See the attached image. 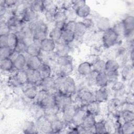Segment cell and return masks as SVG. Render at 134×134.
Masks as SVG:
<instances>
[{"instance_id": "1", "label": "cell", "mask_w": 134, "mask_h": 134, "mask_svg": "<svg viewBox=\"0 0 134 134\" xmlns=\"http://www.w3.org/2000/svg\"><path fill=\"white\" fill-rule=\"evenodd\" d=\"M28 24L32 31L34 40L41 41L48 37V26L43 20L38 19Z\"/></svg>"}, {"instance_id": "2", "label": "cell", "mask_w": 134, "mask_h": 134, "mask_svg": "<svg viewBox=\"0 0 134 134\" xmlns=\"http://www.w3.org/2000/svg\"><path fill=\"white\" fill-rule=\"evenodd\" d=\"M119 37L111 28L103 32L101 39L102 46L106 49H109L116 45Z\"/></svg>"}, {"instance_id": "3", "label": "cell", "mask_w": 134, "mask_h": 134, "mask_svg": "<svg viewBox=\"0 0 134 134\" xmlns=\"http://www.w3.org/2000/svg\"><path fill=\"white\" fill-rule=\"evenodd\" d=\"M53 93L55 97L56 104L61 111L66 106L73 104L72 95L65 94L58 91H54Z\"/></svg>"}, {"instance_id": "4", "label": "cell", "mask_w": 134, "mask_h": 134, "mask_svg": "<svg viewBox=\"0 0 134 134\" xmlns=\"http://www.w3.org/2000/svg\"><path fill=\"white\" fill-rule=\"evenodd\" d=\"M36 120V125L38 132H40L44 133H52L51 122L45 118L44 115L39 117Z\"/></svg>"}, {"instance_id": "5", "label": "cell", "mask_w": 134, "mask_h": 134, "mask_svg": "<svg viewBox=\"0 0 134 134\" xmlns=\"http://www.w3.org/2000/svg\"><path fill=\"white\" fill-rule=\"evenodd\" d=\"M22 91L25 96L29 99L35 100L39 91V87L32 83L28 82L21 86Z\"/></svg>"}, {"instance_id": "6", "label": "cell", "mask_w": 134, "mask_h": 134, "mask_svg": "<svg viewBox=\"0 0 134 134\" xmlns=\"http://www.w3.org/2000/svg\"><path fill=\"white\" fill-rule=\"evenodd\" d=\"M77 97L83 106H85L88 103L95 100L94 93L86 88L80 90L77 93Z\"/></svg>"}, {"instance_id": "7", "label": "cell", "mask_w": 134, "mask_h": 134, "mask_svg": "<svg viewBox=\"0 0 134 134\" xmlns=\"http://www.w3.org/2000/svg\"><path fill=\"white\" fill-rule=\"evenodd\" d=\"M55 77L52 75L43 79L40 81L38 87L39 89L44 90L48 92L55 91Z\"/></svg>"}, {"instance_id": "8", "label": "cell", "mask_w": 134, "mask_h": 134, "mask_svg": "<svg viewBox=\"0 0 134 134\" xmlns=\"http://www.w3.org/2000/svg\"><path fill=\"white\" fill-rule=\"evenodd\" d=\"M77 108L75 105L72 104L66 106L62 109L61 111L62 113V120L65 124H68L72 121Z\"/></svg>"}, {"instance_id": "9", "label": "cell", "mask_w": 134, "mask_h": 134, "mask_svg": "<svg viewBox=\"0 0 134 134\" xmlns=\"http://www.w3.org/2000/svg\"><path fill=\"white\" fill-rule=\"evenodd\" d=\"M76 86L74 79L70 76H66L64 80L63 93L73 95L76 92Z\"/></svg>"}, {"instance_id": "10", "label": "cell", "mask_w": 134, "mask_h": 134, "mask_svg": "<svg viewBox=\"0 0 134 134\" xmlns=\"http://www.w3.org/2000/svg\"><path fill=\"white\" fill-rule=\"evenodd\" d=\"M85 106L77 108L76 112L73 116L71 122L75 126L82 124L83 120L87 113L85 108Z\"/></svg>"}, {"instance_id": "11", "label": "cell", "mask_w": 134, "mask_h": 134, "mask_svg": "<svg viewBox=\"0 0 134 134\" xmlns=\"http://www.w3.org/2000/svg\"><path fill=\"white\" fill-rule=\"evenodd\" d=\"M70 44L65 43L61 40L60 41L56 43L54 52L58 57L69 54L71 49Z\"/></svg>"}, {"instance_id": "12", "label": "cell", "mask_w": 134, "mask_h": 134, "mask_svg": "<svg viewBox=\"0 0 134 134\" xmlns=\"http://www.w3.org/2000/svg\"><path fill=\"white\" fill-rule=\"evenodd\" d=\"M40 56H29L27 57V69L38 70L43 63Z\"/></svg>"}, {"instance_id": "13", "label": "cell", "mask_w": 134, "mask_h": 134, "mask_svg": "<svg viewBox=\"0 0 134 134\" xmlns=\"http://www.w3.org/2000/svg\"><path fill=\"white\" fill-rule=\"evenodd\" d=\"M40 42L41 41L34 40V42L27 46L26 54L29 56H40L42 53Z\"/></svg>"}, {"instance_id": "14", "label": "cell", "mask_w": 134, "mask_h": 134, "mask_svg": "<svg viewBox=\"0 0 134 134\" xmlns=\"http://www.w3.org/2000/svg\"><path fill=\"white\" fill-rule=\"evenodd\" d=\"M26 71L27 74L28 82L34 84L38 87V85L42 80L38 70L26 69Z\"/></svg>"}, {"instance_id": "15", "label": "cell", "mask_w": 134, "mask_h": 134, "mask_svg": "<svg viewBox=\"0 0 134 134\" xmlns=\"http://www.w3.org/2000/svg\"><path fill=\"white\" fill-rule=\"evenodd\" d=\"M95 25L98 30L102 32L111 27L109 18L103 16H100L96 18Z\"/></svg>"}, {"instance_id": "16", "label": "cell", "mask_w": 134, "mask_h": 134, "mask_svg": "<svg viewBox=\"0 0 134 134\" xmlns=\"http://www.w3.org/2000/svg\"><path fill=\"white\" fill-rule=\"evenodd\" d=\"M38 14L35 12L29 6L26 7L23 14V20L26 24H29L38 19Z\"/></svg>"}, {"instance_id": "17", "label": "cell", "mask_w": 134, "mask_h": 134, "mask_svg": "<svg viewBox=\"0 0 134 134\" xmlns=\"http://www.w3.org/2000/svg\"><path fill=\"white\" fill-rule=\"evenodd\" d=\"M56 43L52 40L47 37L41 41L40 47L42 52L50 53L54 51Z\"/></svg>"}, {"instance_id": "18", "label": "cell", "mask_w": 134, "mask_h": 134, "mask_svg": "<svg viewBox=\"0 0 134 134\" xmlns=\"http://www.w3.org/2000/svg\"><path fill=\"white\" fill-rule=\"evenodd\" d=\"M96 122L95 116L87 113L85 116L82 125L89 130L91 133H95L94 127Z\"/></svg>"}, {"instance_id": "19", "label": "cell", "mask_w": 134, "mask_h": 134, "mask_svg": "<svg viewBox=\"0 0 134 134\" xmlns=\"http://www.w3.org/2000/svg\"><path fill=\"white\" fill-rule=\"evenodd\" d=\"M94 94L95 100L99 103H103L106 102L108 99V92L105 87H99L96 90Z\"/></svg>"}, {"instance_id": "20", "label": "cell", "mask_w": 134, "mask_h": 134, "mask_svg": "<svg viewBox=\"0 0 134 134\" xmlns=\"http://www.w3.org/2000/svg\"><path fill=\"white\" fill-rule=\"evenodd\" d=\"M13 62L14 68L16 71L27 69V57L23 53H20Z\"/></svg>"}, {"instance_id": "21", "label": "cell", "mask_w": 134, "mask_h": 134, "mask_svg": "<svg viewBox=\"0 0 134 134\" xmlns=\"http://www.w3.org/2000/svg\"><path fill=\"white\" fill-rule=\"evenodd\" d=\"M95 84L99 87H105L109 83L108 77L106 72L96 74L95 78Z\"/></svg>"}, {"instance_id": "22", "label": "cell", "mask_w": 134, "mask_h": 134, "mask_svg": "<svg viewBox=\"0 0 134 134\" xmlns=\"http://www.w3.org/2000/svg\"><path fill=\"white\" fill-rule=\"evenodd\" d=\"M77 71L79 74L82 76H88L93 71L92 64L87 61H84L79 64Z\"/></svg>"}, {"instance_id": "23", "label": "cell", "mask_w": 134, "mask_h": 134, "mask_svg": "<svg viewBox=\"0 0 134 134\" xmlns=\"http://www.w3.org/2000/svg\"><path fill=\"white\" fill-rule=\"evenodd\" d=\"M55 104V97L53 92H48L39 104L43 108H46Z\"/></svg>"}, {"instance_id": "24", "label": "cell", "mask_w": 134, "mask_h": 134, "mask_svg": "<svg viewBox=\"0 0 134 134\" xmlns=\"http://www.w3.org/2000/svg\"><path fill=\"white\" fill-rule=\"evenodd\" d=\"M120 68L119 63L114 59H109L106 61L105 72H115L118 71Z\"/></svg>"}, {"instance_id": "25", "label": "cell", "mask_w": 134, "mask_h": 134, "mask_svg": "<svg viewBox=\"0 0 134 134\" xmlns=\"http://www.w3.org/2000/svg\"><path fill=\"white\" fill-rule=\"evenodd\" d=\"M51 122L52 133H60L64 129L66 126L65 122L60 118L54 120Z\"/></svg>"}, {"instance_id": "26", "label": "cell", "mask_w": 134, "mask_h": 134, "mask_svg": "<svg viewBox=\"0 0 134 134\" xmlns=\"http://www.w3.org/2000/svg\"><path fill=\"white\" fill-rule=\"evenodd\" d=\"M99 104L98 102L94 100L85 105V108L87 113L96 116L99 114L100 111Z\"/></svg>"}, {"instance_id": "27", "label": "cell", "mask_w": 134, "mask_h": 134, "mask_svg": "<svg viewBox=\"0 0 134 134\" xmlns=\"http://www.w3.org/2000/svg\"><path fill=\"white\" fill-rule=\"evenodd\" d=\"M0 67L2 71L11 72L16 70L14 68V62L10 58H6L0 60Z\"/></svg>"}, {"instance_id": "28", "label": "cell", "mask_w": 134, "mask_h": 134, "mask_svg": "<svg viewBox=\"0 0 134 134\" xmlns=\"http://www.w3.org/2000/svg\"><path fill=\"white\" fill-rule=\"evenodd\" d=\"M23 131L25 133H38L36 122L31 120H26L23 126Z\"/></svg>"}, {"instance_id": "29", "label": "cell", "mask_w": 134, "mask_h": 134, "mask_svg": "<svg viewBox=\"0 0 134 134\" xmlns=\"http://www.w3.org/2000/svg\"><path fill=\"white\" fill-rule=\"evenodd\" d=\"M121 76L125 81L130 80L133 75L132 64H127L124 66L121 71Z\"/></svg>"}, {"instance_id": "30", "label": "cell", "mask_w": 134, "mask_h": 134, "mask_svg": "<svg viewBox=\"0 0 134 134\" xmlns=\"http://www.w3.org/2000/svg\"><path fill=\"white\" fill-rule=\"evenodd\" d=\"M95 133H109L107 124L104 120L96 122L94 127Z\"/></svg>"}, {"instance_id": "31", "label": "cell", "mask_w": 134, "mask_h": 134, "mask_svg": "<svg viewBox=\"0 0 134 134\" xmlns=\"http://www.w3.org/2000/svg\"><path fill=\"white\" fill-rule=\"evenodd\" d=\"M18 41L19 39L16 34L11 32L7 35V46L13 50L15 49Z\"/></svg>"}, {"instance_id": "32", "label": "cell", "mask_w": 134, "mask_h": 134, "mask_svg": "<svg viewBox=\"0 0 134 134\" xmlns=\"http://www.w3.org/2000/svg\"><path fill=\"white\" fill-rule=\"evenodd\" d=\"M42 79L52 75V70L51 66L47 63L43 62L41 66L38 70Z\"/></svg>"}, {"instance_id": "33", "label": "cell", "mask_w": 134, "mask_h": 134, "mask_svg": "<svg viewBox=\"0 0 134 134\" xmlns=\"http://www.w3.org/2000/svg\"><path fill=\"white\" fill-rule=\"evenodd\" d=\"M75 34L73 31L65 29L62 31L61 40L63 42L70 44L75 40Z\"/></svg>"}, {"instance_id": "34", "label": "cell", "mask_w": 134, "mask_h": 134, "mask_svg": "<svg viewBox=\"0 0 134 134\" xmlns=\"http://www.w3.org/2000/svg\"><path fill=\"white\" fill-rule=\"evenodd\" d=\"M87 30V29L82 21H76L75 29L74 31V32L75 34L76 38H81L84 36V35L86 33Z\"/></svg>"}, {"instance_id": "35", "label": "cell", "mask_w": 134, "mask_h": 134, "mask_svg": "<svg viewBox=\"0 0 134 134\" xmlns=\"http://www.w3.org/2000/svg\"><path fill=\"white\" fill-rule=\"evenodd\" d=\"M30 7L36 13L39 14L44 12V5L43 1L36 0L29 2Z\"/></svg>"}, {"instance_id": "36", "label": "cell", "mask_w": 134, "mask_h": 134, "mask_svg": "<svg viewBox=\"0 0 134 134\" xmlns=\"http://www.w3.org/2000/svg\"><path fill=\"white\" fill-rule=\"evenodd\" d=\"M75 13L77 17L84 19L88 17V16L90 15L91 13V9L90 7L86 4L76 10Z\"/></svg>"}, {"instance_id": "37", "label": "cell", "mask_w": 134, "mask_h": 134, "mask_svg": "<svg viewBox=\"0 0 134 134\" xmlns=\"http://www.w3.org/2000/svg\"><path fill=\"white\" fill-rule=\"evenodd\" d=\"M106 61L99 59L92 64V71L97 73L105 72Z\"/></svg>"}, {"instance_id": "38", "label": "cell", "mask_w": 134, "mask_h": 134, "mask_svg": "<svg viewBox=\"0 0 134 134\" xmlns=\"http://www.w3.org/2000/svg\"><path fill=\"white\" fill-rule=\"evenodd\" d=\"M62 37V30L53 28L49 31L48 38L52 40L55 43H57L61 40Z\"/></svg>"}, {"instance_id": "39", "label": "cell", "mask_w": 134, "mask_h": 134, "mask_svg": "<svg viewBox=\"0 0 134 134\" xmlns=\"http://www.w3.org/2000/svg\"><path fill=\"white\" fill-rule=\"evenodd\" d=\"M15 75L20 86L26 84L28 82L27 74L26 70L17 71L15 73Z\"/></svg>"}, {"instance_id": "40", "label": "cell", "mask_w": 134, "mask_h": 134, "mask_svg": "<svg viewBox=\"0 0 134 134\" xmlns=\"http://www.w3.org/2000/svg\"><path fill=\"white\" fill-rule=\"evenodd\" d=\"M120 133L124 134H132L134 132V124L133 121L124 122L120 128Z\"/></svg>"}, {"instance_id": "41", "label": "cell", "mask_w": 134, "mask_h": 134, "mask_svg": "<svg viewBox=\"0 0 134 134\" xmlns=\"http://www.w3.org/2000/svg\"><path fill=\"white\" fill-rule=\"evenodd\" d=\"M111 28L113 30L116 32V34L119 37H124L125 34V29L124 25L122 22V21H118Z\"/></svg>"}, {"instance_id": "42", "label": "cell", "mask_w": 134, "mask_h": 134, "mask_svg": "<svg viewBox=\"0 0 134 134\" xmlns=\"http://www.w3.org/2000/svg\"><path fill=\"white\" fill-rule=\"evenodd\" d=\"M121 117L124 122L133 121L134 113L133 110H123L121 112Z\"/></svg>"}, {"instance_id": "43", "label": "cell", "mask_w": 134, "mask_h": 134, "mask_svg": "<svg viewBox=\"0 0 134 134\" xmlns=\"http://www.w3.org/2000/svg\"><path fill=\"white\" fill-rule=\"evenodd\" d=\"M57 62L58 65L59 66L71 64L73 63V58L70 54L65 56L59 57L58 58Z\"/></svg>"}, {"instance_id": "44", "label": "cell", "mask_w": 134, "mask_h": 134, "mask_svg": "<svg viewBox=\"0 0 134 134\" xmlns=\"http://www.w3.org/2000/svg\"><path fill=\"white\" fill-rule=\"evenodd\" d=\"M10 32H11V30L6 21L3 19H1L0 35H7Z\"/></svg>"}, {"instance_id": "45", "label": "cell", "mask_w": 134, "mask_h": 134, "mask_svg": "<svg viewBox=\"0 0 134 134\" xmlns=\"http://www.w3.org/2000/svg\"><path fill=\"white\" fill-rule=\"evenodd\" d=\"M68 18L66 15L65 11L59 9L55 13L54 16V21L59 22V21H67Z\"/></svg>"}, {"instance_id": "46", "label": "cell", "mask_w": 134, "mask_h": 134, "mask_svg": "<svg viewBox=\"0 0 134 134\" xmlns=\"http://www.w3.org/2000/svg\"><path fill=\"white\" fill-rule=\"evenodd\" d=\"M66 76H58L55 77V91L63 92L65 78Z\"/></svg>"}, {"instance_id": "47", "label": "cell", "mask_w": 134, "mask_h": 134, "mask_svg": "<svg viewBox=\"0 0 134 134\" xmlns=\"http://www.w3.org/2000/svg\"><path fill=\"white\" fill-rule=\"evenodd\" d=\"M12 49L7 46L0 48V60H3L6 58H9L12 54Z\"/></svg>"}, {"instance_id": "48", "label": "cell", "mask_w": 134, "mask_h": 134, "mask_svg": "<svg viewBox=\"0 0 134 134\" xmlns=\"http://www.w3.org/2000/svg\"><path fill=\"white\" fill-rule=\"evenodd\" d=\"M43 109L44 115H58L60 111H61L57 104Z\"/></svg>"}, {"instance_id": "49", "label": "cell", "mask_w": 134, "mask_h": 134, "mask_svg": "<svg viewBox=\"0 0 134 134\" xmlns=\"http://www.w3.org/2000/svg\"><path fill=\"white\" fill-rule=\"evenodd\" d=\"M27 46L21 40H19L14 50L18 52L19 53H26Z\"/></svg>"}, {"instance_id": "50", "label": "cell", "mask_w": 134, "mask_h": 134, "mask_svg": "<svg viewBox=\"0 0 134 134\" xmlns=\"http://www.w3.org/2000/svg\"><path fill=\"white\" fill-rule=\"evenodd\" d=\"M90 51H91L90 54L99 57L100 55L102 54L103 50L102 47L98 45H94L91 47Z\"/></svg>"}, {"instance_id": "51", "label": "cell", "mask_w": 134, "mask_h": 134, "mask_svg": "<svg viewBox=\"0 0 134 134\" xmlns=\"http://www.w3.org/2000/svg\"><path fill=\"white\" fill-rule=\"evenodd\" d=\"M86 2L83 0L71 1V7L75 12L79 8L86 4Z\"/></svg>"}, {"instance_id": "52", "label": "cell", "mask_w": 134, "mask_h": 134, "mask_svg": "<svg viewBox=\"0 0 134 134\" xmlns=\"http://www.w3.org/2000/svg\"><path fill=\"white\" fill-rule=\"evenodd\" d=\"M48 92H47L44 90L39 89L38 91V94L36 96V97L34 100L35 102L39 104L40 103V102L42 101V100L44 98V97L48 94Z\"/></svg>"}, {"instance_id": "53", "label": "cell", "mask_w": 134, "mask_h": 134, "mask_svg": "<svg viewBox=\"0 0 134 134\" xmlns=\"http://www.w3.org/2000/svg\"><path fill=\"white\" fill-rule=\"evenodd\" d=\"M82 21L84 24V25L85 26L87 30L91 29L92 28L94 27L95 25L93 20L92 18L89 17H87L84 19H83Z\"/></svg>"}, {"instance_id": "54", "label": "cell", "mask_w": 134, "mask_h": 134, "mask_svg": "<svg viewBox=\"0 0 134 134\" xmlns=\"http://www.w3.org/2000/svg\"><path fill=\"white\" fill-rule=\"evenodd\" d=\"M76 21L75 20H68L66 22L64 29L74 32L75 27V25H76Z\"/></svg>"}, {"instance_id": "55", "label": "cell", "mask_w": 134, "mask_h": 134, "mask_svg": "<svg viewBox=\"0 0 134 134\" xmlns=\"http://www.w3.org/2000/svg\"><path fill=\"white\" fill-rule=\"evenodd\" d=\"M8 83L12 87H17L20 86L15 76V74L11 75L9 77L8 80Z\"/></svg>"}, {"instance_id": "56", "label": "cell", "mask_w": 134, "mask_h": 134, "mask_svg": "<svg viewBox=\"0 0 134 134\" xmlns=\"http://www.w3.org/2000/svg\"><path fill=\"white\" fill-rule=\"evenodd\" d=\"M65 21H59V22H54V28L58 29L61 30H63L65 28V26L66 24Z\"/></svg>"}, {"instance_id": "57", "label": "cell", "mask_w": 134, "mask_h": 134, "mask_svg": "<svg viewBox=\"0 0 134 134\" xmlns=\"http://www.w3.org/2000/svg\"><path fill=\"white\" fill-rule=\"evenodd\" d=\"M7 46V35H0V48Z\"/></svg>"}, {"instance_id": "58", "label": "cell", "mask_w": 134, "mask_h": 134, "mask_svg": "<svg viewBox=\"0 0 134 134\" xmlns=\"http://www.w3.org/2000/svg\"><path fill=\"white\" fill-rule=\"evenodd\" d=\"M114 85L113 86V88L115 90V91H118L120 90L121 88H122V84L121 83L119 82H115V83H114Z\"/></svg>"}, {"instance_id": "59", "label": "cell", "mask_w": 134, "mask_h": 134, "mask_svg": "<svg viewBox=\"0 0 134 134\" xmlns=\"http://www.w3.org/2000/svg\"><path fill=\"white\" fill-rule=\"evenodd\" d=\"M19 54L20 53L18 52H17L15 50H14L9 58H10L13 61H14L18 57V56L19 55Z\"/></svg>"}, {"instance_id": "60", "label": "cell", "mask_w": 134, "mask_h": 134, "mask_svg": "<svg viewBox=\"0 0 134 134\" xmlns=\"http://www.w3.org/2000/svg\"><path fill=\"white\" fill-rule=\"evenodd\" d=\"M129 58L130 60L131 61L132 64H133V56H134V52H133V47H132L130 48V51L129 52Z\"/></svg>"}]
</instances>
